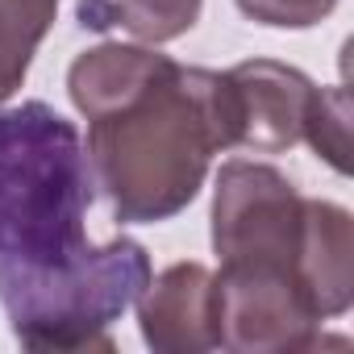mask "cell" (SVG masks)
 I'll return each mask as SVG.
<instances>
[{"instance_id": "10", "label": "cell", "mask_w": 354, "mask_h": 354, "mask_svg": "<svg viewBox=\"0 0 354 354\" xmlns=\"http://www.w3.org/2000/svg\"><path fill=\"white\" fill-rule=\"evenodd\" d=\"M304 142L337 175L350 171V92L342 84L337 88H317L308 121H304Z\"/></svg>"}, {"instance_id": "8", "label": "cell", "mask_w": 354, "mask_h": 354, "mask_svg": "<svg viewBox=\"0 0 354 354\" xmlns=\"http://www.w3.org/2000/svg\"><path fill=\"white\" fill-rule=\"evenodd\" d=\"M205 0H80L75 21L92 34H129L146 46L184 38L201 21Z\"/></svg>"}, {"instance_id": "6", "label": "cell", "mask_w": 354, "mask_h": 354, "mask_svg": "<svg viewBox=\"0 0 354 354\" xmlns=\"http://www.w3.org/2000/svg\"><path fill=\"white\" fill-rule=\"evenodd\" d=\"M138 329L154 354L217 350V275L205 263H171L138 292Z\"/></svg>"}, {"instance_id": "3", "label": "cell", "mask_w": 354, "mask_h": 354, "mask_svg": "<svg viewBox=\"0 0 354 354\" xmlns=\"http://www.w3.org/2000/svg\"><path fill=\"white\" fill-rule=\"evenodd\" d=\"M304 238V196L271 162L230 158L213 188V250L225 275L292 279ZM304 292V288H300Z\"/></svg>"}, {"instance_id": "1", "label": "cell", "mask_w": 354, "mask_h": 354, "mask_svg": "<svg viewBox=\"0 0 354 354\" xmlns=\"http://www.w3.org/2000/svg\"><path fill=\"white\" fill-rule=\"evenodd\" d=\"M88 205L80 129L42 100L0 109V304L26 350L109 354L150 279L142 242H88Z\"/></svg>"}, {"instance_id": "2", "label": "cell", "mask_w": 354, "mask_h": 354, "mask_svg": "<svg viewBox=\"0 0 354 354\" xmlns=\"http://www.w3.org/2000/svg\"><path fill=\"white\" fill-rule=\"evenodd\" d=\"M67 92L88 121L92 188L121 225L184 213L217 150H230L225 71L184 67L146 46L104 42L67 71Z\"/></svg>"}, {"instance_id": "4", "label": "cell", "mask_w": 354, "mask_h": 354, "mask_svg": "<svg viewBox=\"0 0 354 354\" xmlns=\"http://www.w3.org/2000/svg\"><path fill=\"white\" fill-rule=\"evenodd\" d=\"M217 346L234 354H296L346 342L321 333V317L300 283L217 271Z\"/></svg>"}, {"instance_id": "5", "label": "cell", "mask_w": 354, "mask_h": 354, "mask_svg": "<svg viewBox=\"0 0 354 354\" xmlns=\"http://www.w3.org/2000/svg\"><path fill=\"white\" fill-rule=\"evenodd\" d=\"M230 84V146L254 154H283L304 142V121L317 84L288 63L246 59L225 71Z\"/></svg>"}, {"instance_id": "11", "label": "cell", "mask_w": 354, "mask_h": 354, "mask_svg": "<svg viewBox=\"0 0 354 354\" xmlns=\"http://www.w3.org/2000/svg\"><path fill=\"white\" fill-rule=\"evenodd\" d=\"M238 9L259 26L308 30V26H321L337 9V0H238Z\"/></svg>"}, {"instance_id": "7", "label": "cell", "mask_w": 354, "mask_h": 354, "mask_svg": "<svg viewBox=\"0 0 354 354\" xmlns=\"http://www.w3.org/2000/svg\"><path fill=\"white\" fill-rule=\"evenodd\" d=\"M296 275L321 321L350 313L354 304V221L342 205L304 196V238H300Z\"/></svg>"}, {"instance_id": "9", "label": "cell", "mask_w": 354, "mask_h": 354, "mask_svg": "<svg viewBox=\"0 0 354 354\" xmlns=\"http://www.w3.org/2000/svg\"><path fill=\"white\" fill-rule=\"evenodd\" d=\"M55 13L59 0H0V104L26 84Z\"/></svg>"}]
</instances>
